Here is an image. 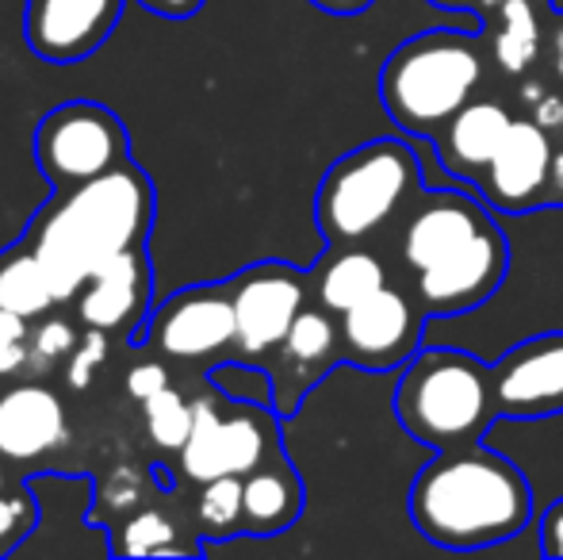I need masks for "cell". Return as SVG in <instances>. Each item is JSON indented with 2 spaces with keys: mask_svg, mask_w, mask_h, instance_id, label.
<instances>
[{
  "mask_svg": "<svg viewBox=\"0 0 563 560\" xmlns=\"http://www.w3.org/2000/svg\"><path fill=\"white\" fill-rule=\"evenodd\" d=\"M154 223V185L139 165H119L97 180L62 188L27 231L31 250L51 273L58 304L74 299L104 262L146 246Z\"/></svg>",
  "mask_w": 563,
  "mask_h": 560,
  "instance_id": "1",
  "label": "cell"
},
{
  "mask_svg": "<svg viewBox=\"0 0 563 560\" xmlns=\"http://www.w3.org/2000/svg\"><path fill=\"white\" fill-rule=\"evenodd\" d=\"M410 515L430 541L479 549L510 541L533 515V492L506 457L483 449H445L418 472Z\"/></svg>",
  "mask_w": 563,
  "mask_h": 560,
  "instance_id": "2",
  "label": "cell"
},
{
  "mask_svg": "<svg viewBox=\"0 0 563 560\" xmlns=\"http://www.w3.org/2000/svg\"><path fill=\"white\" fill-rule=\"evenodd\" d=\"M483 81V62L467 35L426 31L387 58L379 92L384 108L410 135H438L472 100Z\"/></svg>",
  "mask_w": 563,
  "mask_h": 560,
  "instance_id": "3",
  "label": "cell"
},
{
  "mask_svg": "<svg viewBox=\"0 0 563 560\" xmlns=\"http://www.w3.org/2000/svg\"><path fill=\"white\" fill-rule=\"evenodd\" d=\"M395 415L402 430L433 449H464L495 415L490 369L456 350L418 353L399 376Z\"/></svg>",
  "mask_w": 563,
  "mask_h": 560,
  "instance_id": "4",
  "label": "cell"
},
{
  "mask_svg": "<svg viewBox=\"0 0 563 560\" xmlns=\"http://www.w3.org/2000/svg\"><path fill=\"white\" fill-rule=\"evenodd\" d=\"M418 188V157L384 139L338 157L319 188V227L334 246L376 234Z\"/></svg>",
  "mask_w": 563,
  "mask_h": 560,
  "instance_id": "5",
  "label": "cell"
},
{
  "mask_svg": "<svg viewBox=\"0 0 563 560\" xmlns=\"http://www.w3.org/2000/svg\"><path fill=\"white\" fill-rule=\"evenodd\" d=\"M196 404V422L180 449V472L192 484H208L216 476H245L268 457L280 453L276 422L253 399L203 396Z\"/></svg>",
  "mask_w": 563,
  "mask_h": 560,
  "instance_id": "6",
  "label": "cell"
},
{
  "mask_svg": "<svg viewBox=\"0 0 563 560\" xmlns=\"http://www.w3.org/2000/svg\"><path fill=\"white\" fill-rule=\"evenodd\" d=\"M35 157L54 193L97 180L131 162V139L115 112L92 100H69L43 116L35 131Z\"/></svg>",
  "mask_w": 563,
  "mask_h": 560,
  "instance_id": "7",
  "label": "cell"
},
{
  "mask_svg": "<svg viewBox=\"0 0 563 560\" xmlns=\"http://www.w3.org/2000/svg\"><path fill=\"white\" fill-rule=\"evenodd\" d=\"M146 342L165 361H211L238 350V322L227 284H200L169 296L150 319Z\"/></svg>",
  "mask_w": 563,
  "mask_h": 560,
  "instance_id": "8",
  "label": "cell"
},
{
  "mask_svg": "<svg viewBox=\"0 0 563 560\" xmlns=\"http://www.w3.org/2000/svg\"><path fill=\"white\" fill-rule=\"evenodd\" d=\"M238 322V358L257 361L276 353L296 315L307 307V281L288 265H253L227 281Z\"/></svg>",
  "mask_w": 563,
  "mask_h": 560,
  "instance_id": "9",
  "label": "cell"
},
{
  "mask_svg": "<svg viewBox=\"0 0 563 560\" xmlns=\"http://www.w3.org/2000/svg\"><path fill=\"white\" fill-rule=\"evenodd\" d=\"M341 353L364 369H391L415 353L422 334V315L407 299V292L384 284L361 299L356 307L341 311Z\"/></svg>",
  "mask_w": 563,
  "mask_h": 560,
  "instance_id": "10",
  "label": "cell"
},
{
  "mask_svg": "<svg viewBox=\"0 0 563 560\" xmlns=\"http://www.w3.org/2000/svg\"><path fill=\"white\" fill-rule=\"evenodd\" d=\"M506 265H510V246L503 231L487 227L445 262L418 273V299L430 315H460L467 307H479L503 284Z\"/></svg>",
  "mask_w": 563,
  "mask_h": 560,
  "instance_id": "11",
  "label": "cell"
},
{
  "mask_svg": "<svg viewBox=\"0 0 563 560\" xmlns=\"http://www.w3.org/2000/svg\"><path fill=\"white\" fill-rule=\"evenodd\" d=\"M495 415L544 419L563 411V334H541L521 342L490 369Z\"/></svg>",
  "mask_w": 563,
  "mask_h": 560,
  "instance_id": "12",
  "label": "cell"
},
{
  "mask_svg": "<svg viewBox=\"0 0 563 560\" xmlns=\"http://www.w3.org/2000/svg\"><path fill=\"white\" fill-rule=\"evenodd\" d=\"M123 0H27V46L43 62L69 66L104 46Z\"/></svg>",
  "mask_w": 563,
  "mask_h": 560,
  "instance_id": "13",
  "label": "cell"
},
{
  "mask_svg": "<svg viewBox=\"0 0 563 560\" xmlns=\"http://www.w3.org/2000/svg\"><path fill=\"white\" fill-rule=\"evenodd\" d=\"M69 441L62 396L38 376H23L0 388V457L12 464H35Z\"/></svg>",
  "mask_w": 563,
  "mask_h": 560,
  "instance_id": "14",
  "label": "cell"
},
{
  "mask_svg": "<svg viewBox=\"0 0 563 560\" xmlns=\"http://www.w3.org/2000/svg\"><path fill=\"white\" fill-rule=\"evenodd\" d=\"M77 322L104 334H131L150 304V257L146 246H134L104 262L74 296Z\"/></svg>",
  "mask_w": 563,
  "mask_h": 560,
  "instance_id": "15",
  "label": "cell"
},
{
  "mask_svg": "<svg viewBox=\"0 0 563 560\" xmlns=\"http://www.w3.org/2000/svg\"><path fill=\"white\" fill-rule=\"evenodd\" d=\"M552 142L549 131L537 120H514L506 131L503 146L495 150L483 185L487 196L506 211H526L533 204L549 200V177H552Z\"/></svg>",
  "mask_w": 563,
  "mask_h": 560,
  "instance_id": "16",
  "label": "cell"
},
{
  "mask_svg": "<svg viewBox=\"0 0 563 560\" xmlns=\"http://www.w3.org/2000/svg\"><path fill=\"white\" fill-rule=\"evenodd\" d=\"M334 311L327 307H303L291 322V330L284 334V342L276 345V411H296L299 396L327 373V365L341 353V327L330 319Z\"/></svg>",
  "mask_w": 563,
  "mask_h": 560,
  "instance_id": "17",
  "label": "cell"
},
{
  "mask_svg": "<svg viewBox=\"0 0 563 560\" xmlns=\"http://www.w3.org/2000/svg\"><path fill=\"white\" fill-rule=\"evenodd\" d=\"M487 227H490L487 211L475 200L438 193L433 200H426V208L407 223V234H402V262L415 273H422V270H430V265L445 262L449 254H456L460 246H467V242L479 231H487Z\"/></svg>",
  "mask_w": 563,
  "mask_h": 560,
  "instance_id": "18",
  "label": "cell"
},
{
  "mask_svg": "<svg viewBox=\"0 0 563 560\" xmlns=\"http://www.w3.org/2000/svg\"><path fill=\"white\" fill-rule=\"evenodd\" d=\"M510 112L495 100H467L456 116L438 131V150L445 169L460 177H483L510 131Z\"/></svg>",
  "mask_w": 563,
  "mask_h": 560,
  "instance_id": "19",
  "label": "cell"
},
{
  "mask_svg": "<svg viewBox=\"0 0 563 560\" xmlns=\"http://www.w3.org/2000/svg\"><path fill=\"white\" fill-rule=\"evenodd\" d=\"M242 499H245V534L268 538V534L288 530L299 518V510H303V484H299L296 469L276 453L242 476Z\"/></svg>",
  "mask_w": 563,
  "mask_h": 560,
  "instance_id": "20",
  "label": "cell"
},
{
  "mask_svg": "<svg viewBox=\"0 0 563 560\" xmlns=\"http://www.w3.org/2000/svg\"><path fill=\"white\" fill-rule=\"evenodd\" d=\"M58 296H54L51 273L43 270L38 254L31 250V242H15L0 254V307L23 319H43L54 311Z\"/></svg>",
  "mask_w": 563,
  "mask_h": 560,
  "instance_id": "21",
  "label": "cell"
},
{
  "mask_svg": "<svg viewBox=\"0 0 563 560\" xmlns=\"http://www.w3.org/2000/svg\"><path fill=\"white\" fill-rule=\"evenodd\" d=\"M384 284L387 273L376 254H368V250H345V254H334L322 265L314 288H319V304L327 311L341 315L361 304V299H368L372 292H379Z\"/></svg>",
  "mask_w": 563,
  "mask_h": 560,
  "instance_id": "22",
  "label": "cell"
},
{
  "mask_svg": "<svg viewBox=\"0 0 563 560\" xmlns=\"http://www.w3.org/2000/svg\"><path fill=\"white\" fill-rule=\"evenodd\" d=\"M112 549L123 557H173V553H196V546L180 541V526L169 510L162 507H142L126 515L119 526V538H112Z\"/></svg>",
  "mask_w": 563,
  "mask_h": 560,
  "instance_id": "23",
  "label": "cell"
},
{
  "mask_svg": "<svg viewBox=\"0 0 563 560\" xmlns=\"http://www.w3.org/2000/svg\"><path fill=\"white\" fill-rule=\"evenodd\" d=\"M196 526L208 538H234L245 534V499L242 476H216L200 484L196 495Z\"/></svg>",
  "mask_w": 563,
  "mask_h": 560,
  "instance_id": "24",
  "label": "cell"
},
{
  "mask_svg": "<svg viewBox=\"0 0 563 560\" xmlns=\"http://www.w3.org/2000/svg\"><path fill=\"white\" fill-rule=\"evenodd\" d=\"M142 422H146V438L154 441V449H162V453H180L188 433H192L196 404L185 392H177L169 384V388H162L157 396H150L146 404H142Z\"/></svg>",
  "mask_w": 563,
  "mask_h": 560,
  "instance_id": "25",
  "label": "cell"
},
{
  "mask_svg": "<svg viewBox=\"0 0 563 560\" xmlns=\"http://www.w3.org/2000/svg\"><path fill=\"white\" fill-rule=\"evenodd\" d=\"M495 54L506 74H526L541 54V23L529 0H506L503 4V31L495 39Z\"/></svg>",
  "mask_w": 563,
  "mask_h": 560,
  "instance_id": "26",
  "label": "cell"
},
{
  "mask_svg": "<svg viewBox=\"0 0 563 560\" xmlns=\"http://www.w3.org/2000/svg\"><path fill=\"white\" fill-rule=\"evenodd\" d=\"M81 334L66 315H43V319L31 322V373L27 376H51V369L66 365L69 353L77 350Z\"/></svg>",
  "mask_w": 563,
  "mask_h": 560,
  "instance_id": "27",
  "label": "cell"
},
{
  "mask_svg": "<svg viewBox=\"0 0 563 560\" xmlns=\"http://www.w3.org/2000/svg\"><path fill=\"white\" fill-rule=\"evenodd\" d=\"M150 503V472L142 464H115L100 480L97 518H126Z\"/></svg>",
  "mask_w": 563,
  "mask_h": 560,
  "instance_id": "28",
  "label": "cell"
},
{
  "mask_svg": "<svg viewBox=\"0 0 563 560\" xmlns=\"http://www.w3.org/2000/svg\"><path fill=\"white\" fill-rule=\"evenodd\" d=\"M31 373V319L0 307V388Z\"/></svg>",
  "mask_w": 563,
  "mask_h": 560,
  "instance_id": "29",
  "label": "cell"
},
{
  "mask_svg": "<svg viewBox=\"0 0 563 560\" xmlns=\"http://www.w3.org/2000/svg\"><path fill=\"white\" fill-rule=\"evenodd\" d=\"M108 338L112 334H104V330L85 327L81 342H77V350L69 353V361H66V384L74 392H85L92 381H97L100 365L108 361Z\"/></svg>",
  "mask_w": 563,
  "mask_h": 560,
  "instance_id": "30",
  "label": "cell"
},
{
  "mask_svg": "<svg viewBox=\"0 0 563 560\" xmlns=\"http://www.w3.org/2000/svg\"><path fill=\"white\" fill-rule=\"evenodd\" d=\"M35 526V499L27 492L23 495H4L0 492V557L12 553L27 530Z\"/></svg>",
  "mask_w": 563,
  "mask_h": 560,
  "instance_id": "31",
  "label": "cell"
},
{
  "mask_svg": "<svg viewBox=\"0 0 563 560\" xmlns=\"http://www.w3.org/2000/svg\"><path fill=\"white\" fill-rule=\"evenodd\" d=\"M162 388H169V369H165L162 361H139V365L126 373V392H131V399H139V404H146V399L157 396Z\"/></svg>",
  "mask_w": 563,
  "mask_h": 560,
  "instance_id": "32",
  "label": "cell"
},
{
  "mask_svg": "<svg viewBox=\"0 0 563 560\" xmlns=\"http://www.w3.org/2000/svg\"><path fill=\"white\" fill-rule=\"evenodd\" d=\"M541 549L549 557H563V499L552 503L541 518Z\"/></svg>",
  "mask_w": 563,
  "mask_h": 560,
  "instance_id": "33",
  "label": "cell"
},
{
  "mask_svg": "<svg viewBox=\"0 0 563 560\" xmlns=\"http://www.w3.org/2000/svg\"><path fill=\"white\" fill-rule=\"evenodd\" d=\"M139 4H146L154 15H165V20H188V15H196L203 8V0H139Z\"/></svg>",
  "mask_w": 563,
  "mask_h": 560,
  "instance_id": "34",
  "label": "cell"
},
{
  "mask_svg": "<svg viewBox=\"0 0 563 560\" xmlns=\"http://www.w3.org/2000/svg\"><path fill=\"white\" fill-rule=\"evenodd\" d=\"M311 4L330 15H361L364 8H372L376 0H311Z\"/></svg>",
  "mask_w": 563,
  "mask_h": 560,
  "instance_id": "35",
  "label": "cell"
},
{
  "mask_svg": "<svg viewBox=\"0 0 563 560\" xmlns=\"http://www.w3.org/2000/svg\"><path fill=\"white\" fill-rule=\"evenodd\" d=\"M537 123H541L544 131H549V128H560V123H563V100H560V97L537 100Z\"/></svg>",
  "mask_w": 563,
  "mask_h": 560,
  "instance_id": "36",
  "label": "cell"
},
{
  "mask_svg": "<svg viewBox=\"0 0 563 560\" xmlns=\"http://www.w3.org/2000/svg\"><path fill=\"white\" fill-rule=\"evenodd\" d=\"M549 200L563 204V150L552 154V177H549Z\"/></svg>",
  "mask_w": 563,
  "mask_h": 560,
  "instance_id": "37",
  "label": "cell"
},
{
  "mask_svg": "<svg viewBox=\"0 0 563 560\" xmlns=\"http://www.w3.org/2000/svg\"><path fill=\"white\" fill-rule=\"evenodd\" d=\"M556 69H560V77H563V31H560V39H556Z\"/></svg>",
  "mask_w": 563,
  "mask_h": 560,
  "instance_id": "38",
  "label": "cell"
},
{
  "mask_svg": "<svg viewBox=\"0 0 563 560\" xmlns=\"http://www.w3.org/2000/svg\"><path fill=\"white\" fill-rule=\"evenodd\" d=\"M433 4H441V8H456V4H464V0H433Z\"/></svg>",
  "mask_w": 563,
  "mask_h": 560,
  "instance_id": "39",
  "label": "cell"
},
{
  "mask_svg": "<svg viewBox=\"0 0 563 560\" xmlns=\"http://www.w3.org/2000/svg\"><path fill=\"white\" fill-rule=\"evenodd\" d=\"M0 461H4V457H0ZM8 487V476H4V464H0V492H4Z\"/></svg>",
  "mask_w": 563,
  "mask_h": 560,
  "instance_id": "40",
  "label": "cell"
}]
</instances>
